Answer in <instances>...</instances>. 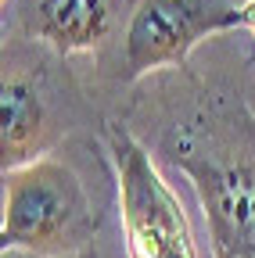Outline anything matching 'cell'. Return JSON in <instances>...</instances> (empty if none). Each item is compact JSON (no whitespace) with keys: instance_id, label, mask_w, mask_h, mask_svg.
I'll list each match as a JSON object with an SVG mask.
<instances>
[{"instance_id":"4","label":"cell","mask_w":255,"mask_h":258,"mask_svg":"<svg viewBox=\"0 0 255 258\" xmlns=\"http://www.w3.org/2000/svg\"><path fill=\"white\" fill-rule=\"evenodd\" d=\"M248 0H137L126 25V79L183 64L216 32L244 29Z\"/></svg>"},{"instance_id":"8","label":"cell","mask_w":255,"mask_h":258,"mask_svg":"<svg viewBox=\"0 0 255 258\" xmlns=\"http://www.w3.org/2000/svg\"><path fill=\"white\" fill-rule=\"evenodd\" d=\"M244 29L255 36V0H248V8H244Z\"/></svg>"},{"instance_id":"2","label":"cell","mask_w":255,"mask_h":258,"mask_svg":"<svg viewBox=\"0 0 255 258\" xmlns=\"http://www.w3.org/2000/svg\"><path fill=\"white\" fill-rule=\"evenodd\" d=\"M169 158L198 190L216 258H255V158L205 129V122L176 125Z\"/></svg>"},{"instance_id":"3","label":"cell","mask_w":255,"mask_h":258,"mask_svg":"<svg viewBox=\"0 0 255 258\" xmlns=\"http://www.w3.org/2000/svg\"><path fill=\"white\" fill-rule=\"evenodd\" d=\"M105 140L115 165L126 258H198L183 205L155 169L147 147L119 122H108Z\"/></svg>"},{"instance_id":"1","label":"cell","mask_w":255,"mask_h":258,"mask_svg":"<svg viewBox=\"0 0 255 258\" xmlns=\"http://www.w3.org/2000/svg\"><path fill=\"white\" fill-rule=\"evenodd\" d=\"M97 230V212L76 169L58 158H40L4 172V222L0 240L36 251L40 258H69L83 251Z\"/></svg>"},{"instance_id":"5","label":"cell","mask_w":255,"mask_h":258,"mask_svg":"<svg viewBox=\"0 0 255 258\" xmlns=\"http://www.w3.org/2000/svg\"><path fill=\"white\" fill-rule=\"evenodd\" d=\"M61 137V129L50 115L47 97L22 69L4 64V86H0V165L4 172L25 169L40 161Z\"/></svg>"},{"instance_id":"6","label":"cell","mask_w":255,"mask_h":258,"mask_svg":"<svg viewBox=\"0 0 255 258\" xmlns=\"http://www.w3.org/2000/svg\"><path fill=\"white\" fill-rule=\"evenodd\" d=\"M126 0H18V25L58 54L97 47Z\"/></svg>"},{"instance_id":"7","label":"cell","mask_w":255,"mask_h":258,"mask_svg":"<svg viewBox=\"0 0 255 258\" xmlns=\"http://www.w3.org/2000/svg\"><path fill=\"white\" fill-rule=\"evenodd\" d=\"M0 258H40V254H36V251H25V247H11V244H4Z\"/></svg>"}]
</instances>
